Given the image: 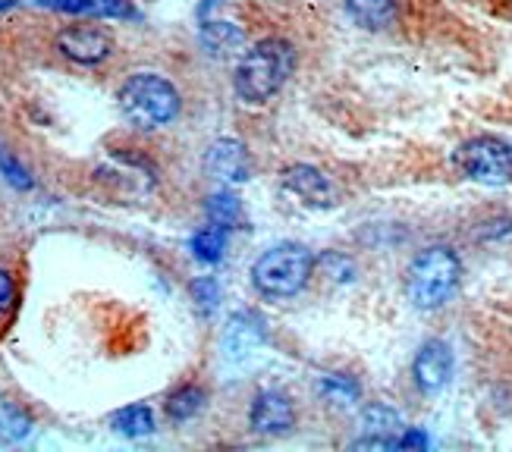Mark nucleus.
I'll return each instance as SVG.
<instances>
[{"mask_svg":"<svg viewBox=\"0 0 512 452\" xmlns=\"http://www.w3.org/2000/svg\"><path fill=\"white\" fill-rule=\"evenodd\" d=\"M296 70V51L286 38H264L236 66V95L249 104L274 98Z\"/></svg>","mask_w":512,"mask_h":452,"instance_id":"nucleus-1","label":"nucleus"},{"mask_svg":"<svg viewBox=\"0 0 512 452\" xmlns=\"http://www.w3.org/2000/svg\"><path fill=\"white\" fill-rule=\"evenodd\" d=\"M462 280V261L450 245H431L418 252L406 270V296L421 311L447 305Z\"/></svg>","mask_w":512,"mask_h":452,"instance_id":"nucleus-2","label":"nucleus"},{"mask_svg":"<svg viewBox=\"0 0 512 452\" xmlns=\"http://www.w3.org/2000/svg\"><path fill=\"white\" fill-rule=\"evenodd\" d=\"M315 258L299 242H280L252 264V283L264 299H293L305 289Z\"/></svg>","mask_w":512,"mask_h":452,"instance_id":"nucleus-3","label":"nucleus"},{"mask_svg":"<svg viewBox=\"0 0 512 452\" xmlns=\"http://www.w3.org/2000/svg\"><path fill=\"white\" fill-rule=\"evenodd\" d=\"M120 113L136 129H158L176 120L180 113V92L164 76L139 73L123 82L117 95Z\"/></svg>","mask_w":512,"mask_h":452,"instance_id":"nucleus-4","label":"nucleus"},{"mask_svg":"<svg viewBox=\"0 0 512 452\" xmlns=\"http://www.w3.org/2000/svg\"><path fill=\"white\" fill-rule=\"evenodd\" d=\"M453 164L462 176L475 179L484 186H506L512 183V145L494 135H478L456 148Z\"/></svg>","mask_w":512,"mask_h":452,"instance_id":"nucleus-5","label":"nucleus"},{"mask_svg":"<svg viewBox=\"0 0 512 452\" xmlns=\"http://www.w3.org/2000/svg\"><path fill=\"white\" fill-rule=\"evenodd\" d=\"M412 377L421 393H440L453 377V352L443 339H428L412 361Z\"/></svg>","mask_w":512,"mask_h":452,"instance_id":"nucleus-6","label":"nucleus"},{"mask_svg":"<svg viewBox=\"0 0 512 452\" xmlns=\"http://www.w3.org/2000/svg\"><path fill=\"white\" fill-rule=\"evenodd\" d=\"M283 189L289 195H296L308 208H333L337 205V189H333V183L318 167H308V164L286 167L283 170Z\"/></svg>","mask_w":512,"mask_h":452,"instance_id":"nucleus-7","label":"nucleus"},{"mask_svg":"<svg viewBox=\"0 0 512 452\" xmlns=\"http://www.w3.org/2000/svg\"><path fill=\"white\" fill-rule=\"evenodd\" d=\"M205 170H208V176L217 179V183H227V186L246 183L252 173L246 145L236 139H217L205 154Z\"/></svg>","mask_w":512,"mask_h":452,"instance_id":"nucleus-8","label":"nucleus"},{"mask_svg":"<svg viewBox=\"0 0 512 452\" xmlns=\"http://www.w3.org/2000/svg\"><path fill=\"white\" fill-rule=\"evenodd\" d=\"M57 48L63 57L85 63V66H95V63H101L114 54V41H110V35H104L101 29L73 26V29H63L57 35Z\"/></svg>","mask_w":512,"mask_h":452,"instance_id":"nucleus-9","label":"nucleus"},{"mask_svg":"<svg viewBox=\"0 0 512 452\" xmlns=\"http://www.w3.org/2000/svg\"><path fill=\"white\" fill-rule=\"evenodd\" d=\"M249 421L258 434H286L289 427L296 424V409H293V399L280 390H264L255 396L252 402V412Z\"/></svg>","mask_w":512,"mask_h":452,"instance_id":"nucleus-10","label":"nucleus"},{"mask_svg":"<svg viewBox=\"0 0 512 452\" xmlns=\"http://www.w3.org/2000/svg\"><path fill=\"white\" fill-rule=\"evenodd\" d=\"M346 13L352 22L371 32H384L399 19L396 0H346Z\"/></svg>","mask_w":512,"mask_h":452,"instance_id":"nucleus-11","label":"nucleus"},{"mask_svg":"<svg viewBox=\"0 0 512 452\" xmlns=\"http://www.w3.org/2000/svg\"><path fill=\"white\" fill-rule=\"evenodd\" d=\"M44 10L76 13V16H136L129 0H35Z\"/></svg>","mask_w":512,"mask_h":452,"instance_id":"nucleus-12","label":"nucleus"},{"mask_svg":"<svg viewBox=\"0 0 512 452\" xmlns=\"http://www.w3.org/2000/svg\"><path fill=\"white\" fill-rule=\"evenodd\" d=\"M242 29H236L233 22H205L202 26V44L208 48V54L214 57H230L242 48Z\"/></svg>","mask_w":512,"mask_h":452,"instance_id":"nucleus-13","label":"nucleus"},{"mask_svg":"<svg viewBox=\"0 0 512 452\" xmlns=\"http://www.w3.org/2000/svg\"><path fill=\"white\" fill-rule=\"evenodd\" d=\"M261 343V321L255 314H236L227 327V352L230 355H249Z\"/></svg>","mask_w":512,"mask_h":452,"instance_id":"nucleus-14","label":"nucleus"},{"mask_svg":"<svg viewBox=\"0 0 512 452\" xmlns=\"http://www.w3.org/2000/svg\"><path fill=\"white\" fill-rule=\"evenodd\" d=\"M192 252H195L198 261L217 264L227 252V230H224V226H217V223L205 226V230H198L192 236Z\"/></svg>","mask_w":512,"mask_h":452,"instance_id":"nucleus-15","label":"nucleus"},{"mask_svg":"<svg viewBox=\"0 0 512 452\" xmlns=\"http://www.w3.org/2000/svg\"><path fill=\"white\" fill-rule=\"evenodd\" d=\"M114 431H120L123 437H148L154 431V415L148 405H129V409H120L114 418Z\"/></svg>","mask_w":512,"mask_h":452,"instance_id":"nucleus-16","label":"nucleus"},{"mask_svg":"<svg viewBox=\"0 0 512 452\" xmlns=\"http://www.w3.org/2000/svg\"><path fill=\"white\" fill-rule=\"evenodd\" d=\"M202 405H205L202 387H180L176 393L167 396L164 409H167V418H173V421H189L192 415L202 412Z\"/></svg>","mask_w":512,"mask_h":452,"instance_id":"nucleus-17","label":"nucleus"},{"mask_svg":"<svg viewBox=\"0 0 512 452\" xmlns=\"http://www.w3.org/2000/svg\"><path fill=\"white\" fill-rule=\"evenodd\" d=\"M321 393L333 405H352V402H359V383H355L352 377H343V374H330L321 383Z\"/></svg>","mask_w":512,"mask_h":452,"instance_id":"nucleus-18","label":"nucleus"},{"mask_svg":"<svg viewBox=\"0 0 512 452\" xmlns=\"http://www.w3.org/2000/svg\"><path fill=\"white\" fill-rule=\"evenodd\" d=\"M208 217H211V223L230 230V226L239 220V201L233 195H211L208 198Z\"/></svg>","mask_w":512,"mask_h":452,"instance_id":"nucleus-19","label":"nucleus"},{"mask_svg":"<svg viewBox=\"0 0 512 452\" xmlns=\"http://www.w3.org/2000/svg\"><path fill=\"white\" fill-rule=\"evenodd\" d=\"M192 296H195L198 308H202V311H211V308H217V302H220V286H217V280L202 277V280H195V283H192Z\"/></svg>","mask_w":512,"mask_h":452,"instance_id":"nucleus-20","label":"nucleus"},{"mask_svg":"<svg viewBox=\"0 0 512 452\" xmlns=\"http://www.w3.org/2000/svg\"><path fill=\"white\" fill-rule=\"evenodd\" d=\"M0 170H4V176L10 179V183H13L16 189H32V176H29L26 170H22L4 148H0Z\"/></svg>","mask_w":512,"mask_h":452,"instance_id":"nucleus-21","label":"nucleus"},{"mask_svg":"<svg viewBox=\"0 0 512 452\" xmlns=\"http://www.w3.org/2000/svg\"><path fill=\"white\" fill-rule=\"evenodd\" d=\"M16 305V283L7 270H0V318H7Z\"/></svg>","mask_w":512,"mask_h":452,"instance_id":"nucleus-22","label":"nucleus"},{"mask_svg":"<svg viewBox=\"0 0 512 452\" xmlns=\"http://www.w3.org/2000/svg\"><path fill=\"white\" fill-rule=\"evenodd\" d=\"M396 446H399V449H425V446H428V437H425V434H418V431H409L406 437H399V440H396Z\"/></svg>","mask_w":512,"mask_h":452,"instance_id":"nucleus-23","label":"nucleus"},{"mask_svg":"<svg viewBox=\"0 0 512 452\" xmlns=\"http://www.w3.org/2000/svg\"><path fill=\"white\" fill-rule=\"evenodd\" d=\"M16 7V0H0V13H4V10H13Z\"/></svg>","mask_w":512,"mask_h":452,"instance_id":"nucleus-24","label":"nucleus"}]
</instances>
